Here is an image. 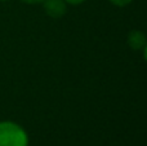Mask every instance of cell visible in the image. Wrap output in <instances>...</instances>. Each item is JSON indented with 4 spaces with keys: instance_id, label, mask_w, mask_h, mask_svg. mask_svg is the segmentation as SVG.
Here are the masks:
<instances>
[{
    "instance_id": "obj_1",
    "label": "cell",
    "mask_w": 147,
    "mask_h": 146,
    "mask_svg": "<svg viewBox=\"0 0 147 146\" xmlns=\"http://www.w3.org/2000/svg\"><path fill=\"white\" fill-rule=\"evenodd\" d=\"M27 135L20 126L10 122L0 123V146H27Z\"/></svg>"
},
{
    "instance_id": "obj_2",
    "label": "cell",
    "mask_w": 147,
    "mask_h": 146,
    "mask_svg": "<svg viewBox=\"0 0 147 146\" xmlns=\"http://www.w3.org/2000/svg\"><path fill=\"white\" fill-rule=\"evenodd\" d=\"M44 9L51 17H61L66 12V4L63 0H44Z\"/></svg>"
},
{
    "instance_id": "obj_3",
    "label": "cell",
    "mask_w": 147,
    "mask_h": 146,
    "mask_svg": "<svg viewBox=\"0 0 147 146\" xmlns=\"http://www.w3.org/2000/svg\"><path fill=\"white\" fill-rule=\"evenodd\" d=\"M128 44L133 49H141L146 44V36L141 31H132L128 36Z\"/></svg>"
},
{
    "instance_id": "obj_4",
    "label": "cell",
    "mask_w": 147,
    "mask_h": 146,
    "mask_svg": "<svg viewBox=\"0 0 147 146\" xmlns=\"http://www.w3.org/2000/svg\"><path fill=\"white\" fill-rule=\"evenodd\" d=\"M112 3H114L115 5H119V7H124V5L129 4L132 0H111Z\"/></svg>"
},
{
    "instance_id": "obj_5",
    "label": "cell",
    "mask_w": 147,
    "mask_h": 146,
    "mask_svg": "<svg viewBox=\"0 0 147 146\" xmlns=\"http://www.w3.org/2000/svg\"><path fill=\"white\" fill-rule=\"evenodd\" d=\"M23 3H27V4H36V3H43L44 0H22Z\"/></svg>"
},
{
    "instance_id": "obj_6",
    "label": "cell",
    "mask_w": 147,
    "mask_h": 146,
    "mask_svg": "<svg viewBox=\"0 0 147 146\" xmlns=\"http://www.w3.org/2000/svg\"><path fill=\"white\" fill-rule=\"evenodd\" d=\"M67 3H70V4H80V3H83L84 0H66Z\"/></svg>"
},
{
    "instance_id": "obj_7",
    "label": "cell",
    "mask_w": 147,
    "mask_h": 146,
    "mask_svg": "<svg viewBox=\"0 0 147 146\" xmlns=\"http://www.w3.org/2000/svg\"><path fill=\"white\" fill-rule=\"evenodd\" d=\"M145 58H146V61H147V45H146V48H145Z\"/></svg>"
}]
</instances>
